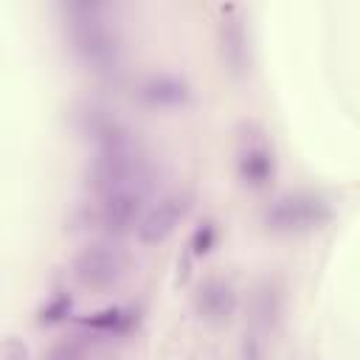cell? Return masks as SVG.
<instances>
[{
    "label": "cell",
    "mask_w": 360,
    "mask_h": 360,
    "mask_svg": "<svg viewBox=\"0 0 360 360\" xmlns=\"http://www.w3.org/2000/svg\"><path fill=\"white\" fill-rule=\"evenodd\" d=\"M82 323L87 329H96V332H127L135 323V312L121 309V307H110V309H98V312L82 318Z\"/></svg>",
    "instance_id": "11"
},
{
    "label": "cell",
    "mask_w": 360,
    "mask_h": 360,
    "mask_svg": "<svg viewBox=\"0 0 360 360\" xmlns=\"http://www.w3.org/2000/svg\"><path fill=\"white\" fill-rule=\"evenodd\" d=\"M191 191H174L169 197H163L160 202H155L138 222V239L143 245H155V242H163L174 228L177 222L188 214L191 208Z\"/></svg>",
    "instance_id": "7"
},
{
    "label": "cell",
    "mask_w": 360,
    "mask_h": 360,
    "mask_svg": "<svg viewBox=\"0 0 360 360\" xmlns=\"http://www.w3.org/2000/svg\"><path fill=\"white\" fill-rule=\"evenodd\" d=\"M219 51L231 73L242 76L250 68V51H248V34L239 17H225L219 25Z\"/></svg>",
    "instance_id": "9"
},
{
    "label": "cell",
    "mask_w": 360,
    "mask_h": 360,
    "mask_svg": "<svg viewBox=\"0 0 360 360\" xmlns=\"http://www.w3.org/2000/svg\"><path fill=\"white\" fill-rule=\"evenodd\" d=\"M76 127L84 138H90L98 149V155H110V152H132L141 149L138 138L132 129H127L110 110H101L96 104H84L76 112Z\"/></svg>",
    "instance_id": "5"
},
{
    "label": "cell",
    "mask_w": 360,
    "mask_h": 360,
    "mask_svg": "<svg viewBox=\"0 0 360 360\" xmlns=\"http://www.w3.org/2000/svg\"><path fill=\"white\" fill-rule=\"evenodd\" d=\"M141 98L149 104H158V107H177V104L188 101V84L180 76L158 73L141 84Z\"/></svg>",
    "instance_id": "10"
},
{
    "label": "cell",
    "mask_w": 360,
    "mask_h": 360,
    "mask_svg": "<svg viewBox=\"0 0 360 360\" xmlns=\"http://www.w3.org/2000/svg\"><path fill=\"white\" fill-rule=\"evenodd\" d=\"M194 304H197V312H200L205 321L222 323V321H228V318L233 315V309H236V295H233V287H231L228 281H222V278H208V281L200 284Z\"/></svg>",
    "instance_id": "8"
},
{
    "label": "cell",
    "mask_w": 360,
    "mask_h": 360,
    "mask_svg": "<svg viewBox=\"0 0 360 360\" xmlns=\"http://www.w3.org/2000/svg\"><path fill=\"white\" fill-rule=\"evenodd\" d=\"M259 301H262V307H259L262 321H273V318H276V292H273V290H262Z\"/></svg>",
    "instance_id": "16"
},
{
    "label": "cell",
    "mask_w": 360,
    "mask_h": 360,
    "mask_svg": "<svg viewBox=\"0 0 360 360\" xmlns=\"http://www.w3.org/2000/svg\"><path fill=\"white\" fill-rule=\"evenodd\" d=\"M68 14V34L76 56L98 73H110L118 65V37L104 22L101 3H68L62 6Z\"/></svg>",
    "instance_id": "1"
},
{
    "label": "cell",
    "mask_w": 360,
    "mask_h": 360,
    "mask_svg": "<svg viewBox=\"0 0 360 360\" xmlns=\"http://www.w3.org/2000/svg\"><path fill=\"white\" fill-rule=\"evenodd\" d=\"M70 307H73L70 295H68V292H56V295L39 309V323H59V321H65V318L70 315Z\"/></svg>",
    "instance_id": "12"
},
{
    "label": "cell",
    "mask_w": 360,
    "mask_h": 360,
    "mask_svg": "<svg viewBox=\"0 0 360 360\" xmlns=\"http://www.w3.org/2000/svg\"><path fill=\"white\" fill-rule=\"evenodd\" d=\"M214 242H217V225H214L211 219L200 222L197 231H194V236H191V250H194V256H205V253L214 248Z\"/></svg>",
    "instance_id": "13"
},
{
    "label": "cell",
    "mask_w": 360,
    "mask_h": 360,
    "mask_svg": "<svg viewBox=\"0 0 360 360\" xmlns=\"http://www.w3.org/2000/svg\"><path fill=\"white\" fill-rule=\"evenodd\" d=\"M146 197L149 194H143V191L101 194L98 202H93L76 214V222L96 228V231H104V233H127L141 222Z\"/></svg>",
    "instance_id": "2"
},
{
    "label": "cell",
    "mask_w": 360,
    "mask_h": 360,
    "mask_svg": "<svg viewBox=\"0 0 360 360\" xmlns=\"http://www.w3.org/2000/svg\"><path fill=\"white\" fill-rule=\"evenodd\" d=\"M0 360H28V346L20 338L0 340Z\"/></svg>",
    "instance_id": "15"
},
{
    "label": "cell",
    "mask_w": 360,
    "mask_h": 360,
    "mask_svg": "<svg viewBox=\"0 0 360 360\" xmlns=\"http://www.w3.org/2000/svg\"><path fill=\"white\" fill-rule=\"evenodd\" d=\"M329 217H332V205L321 194L295 191V194L278 197L267 208L264 225L270 231H309L329 222Z\"/></svg>",
    "instance_id": "3"
},
{
    "label": "cell",
    "mask_w": 360,
    "mask_h": 360,
    "mask_svg": "<svg viewBox=\"0 0 360 360\" xmlns=\"http://www.w3.org/2000/svg\"><path fill=\"white\" fill-rule=\"evenodd\" d=\"M48 360H87V346L82 343V340H65V343H59L51 354H48Z\"/></svg>",
    "instance_id": "14"
},
{
    "label": "cell",
    "mask_w": 360,
    "mask_h": 360,
    "mask_svg": "<svg viewBox=\"0 0 360 360\" xmlns=\"http://www.w3.org/2000/svg\"><path fill=\"white\" fill-rule=\"evenodd\" d=\"M236 169L245 186L250 188H264L273 174H276V158L270 143L264 141V132L253 124L245 127V135L239 138V158H236Z\"/></svg>",
    "instance_id": "6"
},
{
    "label": "cell",
    "mask_w": 360,
    "mask_h": 360,
    "mask_svg": "<svg viewBox=\"0 0 360 360\" xmlns=\"http://www.w3.org/2000/svg\"><path fill=\"white\" fill-rule=\"evenodd\" d=\"M127 264H129V256L118 245L96 242V245H87V248H82L76 253L70 270H73V278L82 287L107 290L127 273Z\"/></svg>",
    "instance_id": "4"
}]
</instances>
